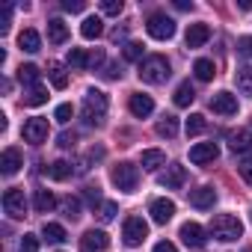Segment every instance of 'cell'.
Masks as SVG:
<instances>
[{
    "instance_id": "obj_1",
    "label": "cell",
    "mask_w": 252,
    "mask_h": 252,
    "mask_svg": "<svg viewBox=\"0 0 252 252\" xmlns=\"http://www.w3.org/2000/svg\"><path fill=\"white\" fill-rule=\"evenodd\" d=\"M140 80L143 83H152V86H158V83H166L169 80V74H172V68H169V60L166 57H160V54H152V57H146L143 63H140Z\"/></svg>"
},
{
    "instance_id": "obj_2",
    "label": "cell",
    "mask_w": 252,
    "mask_h": 252,
    "mask_svg": "<svg viewBox=\"0 0 252 252\" xmlns=\"http://www.w3.org/2000/svg\"><path fill=\"white\" fill-rule=\"evenodd\" d=\"M211 234L217 240H222V243H231V240H237L243 234V222L234 214H217L211 220Z\"/></svg>"
},
{
    "instance_id": "obj_3",
    "label": "cell",
    "mask_w": 252,
    "mask_h": 252,
    "mask_svg": "<svg viewBox=\"0 0 252 252\" xmlns=\"http://www.w3.org/2000/svg\"><path fill=\"white\" fill-rule=\"evenodd\" d=\"M104 116H107V95L101 89H89L86 98H83V122L89 125V128L92 125L98 128V125L104 122Z\"/></svg>"
},
{
    "instance_id": "obj_4",
    "label": "cell",
    "mask_w": 252,
    "mask_h": 252,
    "mask_svg": "<svg viewBox=\"0 0 252 252\" xmlns=\"http://www.w3.org/2000/svg\"><path fill=\"white\" fill-rule=\"evenodd\" d=\"M110 181H113L122 193H134L137 184H140V169H137L134 163H128V160H122V163H116V166L110 169Z\"/></svg>"
},
{
    "instance_id": "obj_5",
    "label": "cell",
    "mask_w": 252,
    "mask_h": 252,
    "mask_svg": "<svg viewBox=\"0 0 252 252\" xmlns=\"http://www.w3.org/2000/svg\"><path fill=\"white\" fill-rule=\"evenodd\" d=\"M146 30H149V36H152V39L166 42V39H172V36H175V21H172L166 12H155V15H149Z\"/></svg>"
},
{
    "instance_id": "obj_6",
    "label": "cell",
    "mask_w": 252,
    "mask_h": 252,
    "mask_svg": "<svg viewBox=\"0 0 252 252\" xmlns=\"http://www.w3.org/2000/svg\"><path fill=\"white\" fill-rule=\"evenodd\" d=\"M122 237H125V243H128V246H140L149 237V222L143 217H128V220H125V225H122Z\"/></svg>"
},
{
    "instance_id": "obj_7",
    "label": "cell",
    "mask_w": 252,
    "mask_h": 252,
    "mask_svg": "<svg viewBox=\"0 0 252 252\" xmlns=\"http://www.w3.org/2000/svg\"><path fill=\"white\" fill-rule=\"evenodd\" d=\"M21 137H24L30 146H42V143L48 140V119H42V116L27 119L24 128H21Z\"/></svg>"
},
{
    "instance_id": "obj_8",
    "label": "cell",
    "mask_w": 252,
    "mask_h": 252,
    "mask_svg": "<svg viewBox=\"0 0 252 252\" xmlns=\"http://www.w3.org/2000/svg\"><path fill=\"white\" fill-rule=\"evenodd\" d=\"M3 211H6L12 220H24V214H27V199H24V190L9 187V190L3 193Z\"/></svg>"
},
{
    "instance_id": "obj_9",
    "label": "cell",
    "mask_w": 252,
    "mask_h": 252,
    "mask_svg": "<svg viewBox=\"0 0 252 252\" xmlns=\"http://www.w3.org/2000/svg\"><path fill=\"white\" fill-rule=\"evenodd\" d=\"M110 246V237H107V231H101V228H89L83 237H80V252H104Z\"/></svg>"
},
{
    "instance_id": "obj_10",
    "label": "cell",
    "mask_w": 252,
    "mask_h": 252,
    "mask_svg": "<svg viewBox=\"0 0 252 252\" xmlns=\"http://www.w3.org/2000/svg\"><path fill=\"white\" fill-rule=\"evenodd\" d=\"M217 158H220V149H217V143H199V146H193V149H190V163H196V166L214 163Z\"/></svg>"
},
{
    "instance_id": "obj_11",
    "label": "cell",
    "mask_w": 252,
    "mask_h": 252,
    "mask_svg": "<svg viewBox=\"0 0 252 252\" xmlns=\"http://www.w3.org/2000/svg\"><path fill=\"white\" fill-rule=\"evenodd\" d=\"M158 181H160V187H166V190H178V187H184V181H187V169H184L181 163H169L166 172H163Z\"/></svg>"
},
{
    "instance_id": "obj_12",
    "label": "cell",
    "mask_w": 252,
    "mask_h": 252,
    "mask_svg": "<svg viewBox=\"0 0 252 252\" xmlns=\"http://www.w3.org/2000/svg\"><path fill=\"white\" fill-rule=\"evenodd\" d=\"M149 214H152V220H155L158 225H166V222L175 217V202H172V199H155L152 208H149Z\"/></svg>"
},
{
    "instance_id": "obj_13",
    "label": "cell",
    "mask_w": 252,
    "mask_h": 252,
    "mask_svg": "<svg viewBox=\"0 0 252 252\" xmlns=\"http://www.w3.org/2000/svg\"><path fill=\"white\" fill-rule=\"evenodd\" d=\"M211 110L220 113V116H234V113H237V98H234L231 92H217V95L211 98Z\"/></svg>"
},
{
    "instance_id": "obj_14",
    "label": "cell",
    "mask_w": 252,
    "mask_h": 252,
    "mask_svg": "<svg viewBox=\"0 0 252 252\" xmlns=\"http://www.w3.org/2000/svg\"><path fill=\"white\" fill-rule=\"evenodd\" d=\"M21 166H24L21 152L18 149H3V155H0V172H3V175H15Z\"/></svg>"
},
{
    "instance_id": "obj_15",
    "label": "cell",
    "mask_w": 252,
    "mask_h": 252,
    "mask_svg": "<svg viewBox=\"0 0 252 252\" xmlns=\"http://www.w3.org/2000/svg\"><path fill=\"white\" fill-rule=\"evenodd\" d=\"M208 39H211V27H208V24H190V27H187V36H184V42H187V48H190V51L202 48Z\"/></svg>"
},
{
    "instance_id": "obj_16",
    "label": "cell",
    "mask_w": 252,
    "mask_h": 252,
    "mask_svg": "<svg viewBox=\"0 0 252 252\" xmlns=\"http://www.w3.org/2000/svg\"><path fill=\"white\" fill-rule=\"evenodd\" d=\"M128 107H131V113H134L137 119H146V116L155 113V101H152V95H143V92H134L131 101H128Z\"/></svg>"
},
{
    "instance_id": "obj_17",
    "label": "cell",
    "mask_w": 252,
    "mask_h": 252,
    "mask_svg": "<svg viewBox=\"0 0 252 252\" xmlns=\"http://www.w3.org/2000/svg\"><path fill=\"white\" fill-rule=\"evenodd\" d=\"M181 240H184L187 246L199 249V246H205V228H202L199 222H184V225H181Z\"/></svg>"
},
{
    "instance_id": "obj_18",
    "label": "cell",
    "mask_w": 252,
    "mask_h": 252,
    "mask_svg": "<svg viewBox=\"0 0 252 252\" xmlns=\"http://www.w3.org/2000/svg\"><path fill=\"white\" fill-rule=\"evenodd\" d=\"M228 149L231 152H249L252 149V131L246 128H237V131H228Z\"/></svg>"
},
{
    "instance_id": "obj_19",
    "label": "cell",
    "mask_w": 252,
    "mask_h": 252,
    "mask_svg": "<svg viewBox=\"0 0 252 252\" xmlns=\"http://www.w3.org/2000/svg\"><path fill=\"white\" fill-rule=\"evenodd\" d=\"M214 202H217V190H214V187H199V190L190 193V205L199 208V211L214 208Z\"/></svg>"
},
{
    "instance_id": "obj_20",
    "label": "cell",
    "mask_w": 252,
    "mask_h": 252,
    "mask_svg": "<svg viewBox=\"0 0 252 252\" xmlns=\"http://www.w3.org/2000/svg\"><path fill=\"white\" fill-rule=\"evenodd\" d=\"M140 163H143V169L158 172L160 166H166V155H163L160 149H146V152H143V158H140Z\"/></svg>"
},
{
    "instance_id": "obj_21",
    "label": "cell",
    "mask_w": 252,
    "mask_h": 252,
    "mask_svg": "<svg viewBox=\"0 0 252 252\" xmlns=\"http://www.w3.org/2000/svg\"><path fill=\"white\" fill-rule=\"evenodd\" d=\"M65 39H68L65 21H63V18H51V21H48V42H51V45H63Z\"/></svg>"
},
{
    "instance_id": "obj_22",
    "label": "cell",
    "mask_w": 252,
    "mask_h": 252,
    "mask_svg": "<svg viewBox=\"0 0 252 252\" xmlns=\"http://www.w3.org/2000/svg\"><path fill=\"white\" fill-rule=\"evenodd\" d=\"M18 45H21V51H27V54H36V51H42V36H39L36 30H21V36H18Z\"/></svg>"
},
{
    "instance_id": "obj_23",
    "label": "cell",
    "mask_w": 252,
    "mask_h": 252,
    "mask_svg": "<svg viewBox=\"0 0 252 252\" xmlns=\"http://www.w3.org/2000/svg\"><path fill=\"white\" fill-rule=\"evenodd\" d=\"M33 208H36V214H48V211H54V208H57L54 193H51V190H36V196H33Z\"/></svg>"
},
{
    "instance_id": "obj_24",
    "label": "cell",
    "mask_w": 252,
    "mask_h": 252,
    "mask_svg": "<svg viewBox=\"0 0 252 252\" xmlns=\"http://www.w3.org/2000/svg\"><path fill=\"white\" fill-rule=\"evenodd\" d=\"M101 33H104V21H101L98 15H89V18L80 24V36H83V39H98Z\"/></svg>"
},
{
    "instance_id": "obj_25",
    "label": "cell",
    "mask_w": 252,
    "mask_h": 252,
    "mask_svg": "<svg viewBox=\"0 0 252 252\" xmlns=\"http://www.w3.org/2000/svg\"><path fill=\"white\" fill-rule=\"evenodd\" d=\"M193 74H196V80H202V83H208V80H214V74H217V68H214V60H196L193 63Z\"/></svg>"
},
{
    "instance_id": "obj_26",
    "label": "cell",
    "mask_w": 252,
    "mask_h": 252,
    "mask_svg": "<svg viewBox=\"0 0 252 252\" xmlns=\"http://www.w3.org/2000/svg\"><path fill=\"white\" fill-rule=\"evenodd\" d=\"M39 77H42V71H39L33 63H27V65H21V68H18V80L24 83V89H33V86H39Z\"/></svg>"
},
{
    "instance_id": "obj_27",
    "label": "cell",
    "mask_w": 252,
    "mask_h": 252,
    "mask_svg": "<svg viewBox=\"0 0 252 252\" xmlns=\"http://www.w3.org/2000/svg\"><path fill=\"white\" fill-rule=\"evenodd\" d=\"M193 98H196V92H193V86H190V80H184V83H178V89H175V95H172V101H175V107H190V104H193Z\"/></svg>"
},
{
    "instance_id": "obj_28",
    "label": "cell",
    "mask_w": 252,
    "mask_h": 252,
    "mask_svg": "<svg viewBox=\"0 0 252 252\" xmlns=\"http://www.w3.org/2000/svg\"><path fill=\"white\" fill-rule=\"evenodd\" d=\"M234 80H237V89L252 98V65H240L234 71Z\"/></svg>"
},
{
    "instance_id": "obj_29",
    "label": "cell",
    "mask_w": 252,
    "mask_h": 252,
    "mask_svg": "<svg viewBox=\"0 0 252 252\" xmlns=\"http://www.w3.org/2000/svg\"><path fill=\"white\" fill-rule=\"evenodd\" d=\"M48 101V89L39 83V86H33V89H24V104L27 107H42Z\"/></svg>"
},
{
    "instance_id": "obj_30",
    "label": "cell",
    "mask_w": 252,
    "mask_h": 252,
    "mask_svg": "<svg viewBox=\"0 0 252 252\" xmlns=\"http://www.w3.org/2000/svg\"><path fill=\"white\" fill-rule=\"evenodd\" d=\"M48 77H51L54 89H65V86H68V74H65V68H63L60 63H51V65H48Z\"/></svg>"
},
{
    "instance_id": "obj_31",
    "label": "cell",
    "mask_w": 252,
    "mask_h": 252,
    "mask_svg": "<svg viewBox=\"0 0 252 252\" xmlns=\"http://www.w3.org/2000/svg\"><path fill=\"white\" fill-rule=\"evenodd\" d=\"M42 234H45L51 243H65V240H68V234H65V228H63L60 222H45V225H42Z\"/></svg>"
},
{
    "instance_id": "obj_32",
    "label": "cell",
    "mask_w": 252,
    "mask_h": 252,
    "mask_svg": "<svg viewBox=\"0 0 252 252\" xmlns=\"http://www.w3.org/2000/svg\"><path fill=\"white\" fill-rule=\"evenodd\" d=\"M68 175H71V163L68 160H54L48 166V178H54V181H65Z\"/></svg>"
},
{
    "instance_id": "obj_33",
    "label": "cell",
    "mask_w": 252,
    "mask_h": 252,
    "mask_svg": "<svg viewBox=\"0 0 252 252\" xmlns=\"http://www.w3.org/2000/svg\"><path fill=\"white\" fill-rule=\"evenodd\" d=\"M158 134L166 137V140H172V137L178 134V119H175V116H163V119L158 122Z\"/></svg>"
},
{
    "instance_id": "obj_34",
    "label": "cell",
    "mask_w": 252,
    "mask_h": 252,
    "mask_svg": "<svg viewBox=\"0 0 252 252\" xmlns=\"http://www.w3.org/2000/svg\"><path fill=\"white\" fill-rule=\"evenodd\" d=\"M205 128H208V122L202 113H193L187 119V137H199V134H205Z\"/></svg>"
},
{
    "instance_id": "obj_35",
    "label": "cell",
    "mask_w": 252,
    "mask_h": 252,
    "mask_svg": "<svg viewBox=\"0 0 252 252\" xmlns=\"http://www.w3.org/2000/svg\"><path fill=\"white\" fill-rule=\"evenodd\" d=\"M68 65H71V68H89V54H86L83 48H71Z\"/></svg>"
},
{
    "instance_id": "obj_36",
    "label": "cell",
    "mask_w": 252,
    "mask_h": 252,
    "mask_svg": "<svg viewBox=\"0 0 252 252\" xmlns=\"http://www.w3.org/2000/svg\"><path fill=\"white\" fill-rule=\"evenodd\" d=\"M60 208H63V214H65L68 220H77V217H80V202L71 199V196H65V199L60 202Z\"/></svg>"
},
{
    "instance_id": "obj_37",
    "label": "cell",
    "mask_w": 252,
    "mask_h": 252,
    "mask_svg": "<svg viewBox=\"0 0 252 252\" xmlns=\"http://www.w3.org/2000/svg\"><path fill=\"white\" fill-rule=\"evenodd\" d=\"M143 51H146V48H143L140 42H128V45H125V60H131V63L140 60V63H143Z\"/></svg>"
},
{
    "instance_id": "obj_38",
    "label": "cell",
    "mask_w": 252,
    "mask_h": 252,
    "mask_svg": "<svg viewBox=\"0 0 252 252\" xmlns=\"http://www.w3.org/2000/svg\"><path fill=\"white\" fill-rule=\"evenodd\" d=\"M71 116H74V107H71V104H60V107H57V113H54V119H57L60 125L71 122Z\"/></svg>"
},
{
    "instance_id": "obj_39",
    "label": "cell",
    "mask_w": 252,
    "mask_h": 252,
    "mask_svg": "<svg viewBox=\"0 0 252 252\" xmlns=\"http://www.w3.org/2000/svg\"><path fill=\"white\" fill-rule=\"evenodd\" d=\"M18 252H39V237H36V234H24Z\"/></svg>"
},
{
    "instance_id": "obj_40",
    "label": "cell",
    "mask_w": 252,
    "mask_h": 252,
    "mask_svg": "<svg viewBox=\"0 0 252 252\" xmlns=\"http://www.w3.org/2000/svg\"><path fill=\"white\" fill-rule=\"evenodd\" d=\"M237 172H240V178H243L246 184H252V155L243 158V160L237 163Z\"/></svg>"
},
{
    "instance_id": "obj_41",
    "label": "cell",
    "mask_w": 252,
    "mask_h": 252,
    "mask_svg": "<svg viewBox=\"0 0 252 252\" xmlns=\"http://www.w3.org/2000/svg\"><path fill=\"white\" fill-rule=\"evenodd\" d=\"M122 9H125L122 0H104V3H101V12H104V15H119Z\"/></svg>"
},
{
    "instance_id": "obj_42",
    "label": "cell",
    "mask_w": 252,
    "mask_h": 252,
    "mask_svg": "<svg viewBox=\"0 0 252 252\" xmlns=\"http://www.w3.org/2000/svg\"><path fill=\"white\" fill-rule=\"evenodd\" d=\"M116 211H119V208H116V202H104V205H101V211H98V217H101L104 222H110V220L116 217Z\"/></svg>"
},
{
    "instance_id": "obj_43",
    "label": "cell",
    "mask_w": 252,
    "mask_h": 252,
    "mask_svg": "<svg viewBox=\"0 0 252 252\" xmlns=\"http://www.w3.org/2000/svg\"><path fill=\"white\" fill-rule=\"evenodd\" d=\"M9 18H12V6H3V12H0V36L9 33Z\"/></svg>"
},
{
    "instance_id": "obj_44",
    "label": "cell",
    "mask_w": 252,
    "mask_h": 252,
    "mask_svg": "<svg viewBox=\"0 0 252 252\" xmlns=\"http://www.w3.org/2000/svg\"><path fill=\"white\" fill-rule=\"evenodd\" d=\"M74 143H77V134H74V131H71V134H68V131H63V134H60V140H57V146H60V149H71Z\"/></svg>"
},
{
    "instance_id": "obj_45",
    "label": "cell",
    "mask_w": 252,
    "mask_h": 252,
    "mask_svg": "<svg viewBox=\"0 0 252 252\" xmlns=\"http://www.w3.org/2000/svg\"><path fill=\"white\" fill-rule=\"evenodd\" d=\"M237 54H240V57H252V36L237 39Z\"/></svg>"
},
{
    "instance_id": "obj_46",
    "label": "cell",
    "mask_w": 252,
    "mask_h": 252,
    "mask_svg": "<svg viewBox=\"0 0 252 252\" xmlns=\"http://www.w3.org/2000/svg\"><path fill=\"white\" fill-rule=\"evenodd\" d=\"M63 9L65 12H83L86 3H83V0H63Z\"/></svg>"
},
{
    "instance_id": "obj_47",
    "label": "cell",
    "mask_w": 252,
    "mask_h": 252,
    "mask_svg": "<svg viewBox=\"0 0 252 252\" xmlns=\"http://www.w3.org/2000/svg\"><path fill=\"white\" fill-rule=\"evenodd\" d=\"M86 202H89L92 208L104 205V202H101V193H98V187H86Z\"/></svg>"
},
{
    "instance_id": "obj_48",
    "label": "cell",
    "mask_w": 252,
    "mask_h": 252,
    "mask_svg": "<svg viewBox=\"0 0 252 252\" xmlns=\"http://www.w3.org/2000/svg\"><path fill=\"white\" fill-rule=\"evenodd\" d=\"M98 65H104V51H92L89 54V68H98Z\"/></svg>"
},
{
    "instance_id": "obj_49",
    "label": "cell",
    "mask_w": 252,
    "mask_h": 252,
    "mask_svg": "<svg viewBox=\"0 0 252 252\" xmlns=\"http://www.w3.org/2000/svg\"><path fill=\"white\" fill-rule=\"evenodd\" d=\"M152 252H178V249H175V243L160 240V243H155V249H152Z\"/></svg>"
},
{
    "instance_id": "obj_50",
    "label": "cell",
    "mask_w": 252,
    "mask_h": 252,
    "mask_svg": "<svg viewBox=\"0 0 252 252\" xmlns=\"http://www.w3.org/2000/svg\"><path fill=\"white\" fill-rule=\"evenodd\" d=\"M104 77H110V80H116V77H122V71H119V65L113 63V65H107V71H104Z\"/></svg>"
},
{
    "instance_id": "obj_51",
    "label": "cell",
    "mask_w": 252,
    "mask_h": 252,
    "mask_svg": "<svg viewBox=\"0 0 252 252\" xmlns=\"http://www.w3.org/2000/svg\"><path fill=\"white\" fill-rule=\"evenodd\" d=\"M175 9H193L190 0H175Z\"/></svg>"
},
{
    "instance_id": "obj_52",
    "label": "cell",
    "mask_w": 252,
    "mask_h": 252,
    "mask_svg": "<svg viewBox=\"0 0 252 252\" xmlns=\"http://www.w3.org/2000/svg\"><path fill=\"white\" fill-rule=\"evenodd\" d=\"M237 9H243V12H249V9H252V0H240V3H237Z\"/></svg>"
},
{
    "instance_id": "obj_53",
    "label": "cell",
    "mask_w": 252,
    "mask_h": 252,
    "mask_svg": "<svg viewBox=\"0 0 252 252\" xmlns=\"http://www.w3.org/2000/svg\"><path fill=\"white\" fill-rule=\"evenodd\" d=\"M246 252H249V249H246Z\"/></svg>"
}]
</instances>
